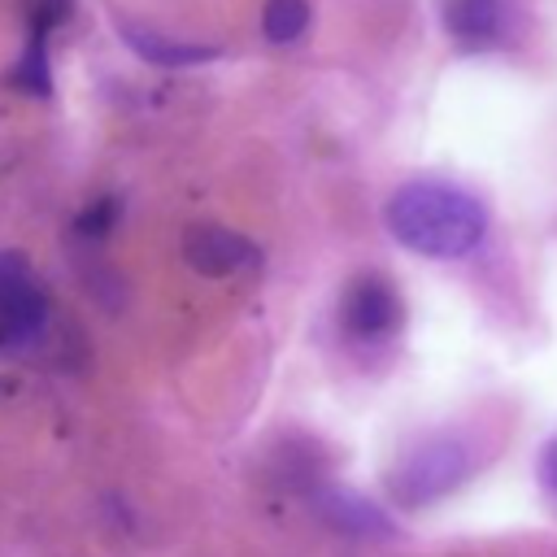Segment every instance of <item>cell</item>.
Wrapping results in <instances>:
<instances>
[{
  "mask_svg": "<svg viewBox=\"0 0 557 557\" xmlns=\"http://www.w3.org/2000/svg\"><path fill=\"white\" fill-rule=\"evenodd\" d=\"M383 222L409 252L453 261L479 248L487 231V209L466 187H453L440 178H413L387 196Z\"/></svg>",
  "mask_w": 557,
  "mask_h": 557,
  "instance_id": "6da1fadb",
  "label": "cell"
},
{
  "mask_svg": "<svg viewBox=\"0 0 557 557\" xmlns=\"http://www.w3.org/2000/svg\"><path fill=\"white\" fill-rule=\"evenodd\" d=\"M470 474H474V444L457 431H435L396 457V466L387 470V496L400 509H426L440 496L457 492Z\"/></svg>",
  "mask_w": 557,
  "mask_h": 557,
  "instance_id": "7a4b0ae2",
  "label": "cell"
},
{
  "mask_svg": "<svg viewBox=\"0 0 557 557\" xmlns=\"http://www.w3.org/2000/svg\"><path fill=\"white\" fill-rule=\"evenodd\" d=\"M48 326V292L39 287L26 252L0 248V335L9 344H30Z\"/></svg>",
  "mask_w": 557,
  "mask_h": 557,
  "instance_id": "3957f363",
  "label": "cell"
},
{
  "mask_svg": "<svg viewBox=\"0 0 557 557\" xmlns=\"http://www.w3.org/2000/svg\"><path fill=\"white\" fill-rule=\"evenodd\" d=\"M400 318L405 305L383 274H357L339 296V322L352 339H387Z\"/></svg>",
  "mask_w": 557,
  "mask_h": 557,
  "instance_id": "277c9868",
  "label": "cell"
},
{
  "mask_svg": "<svg viewBox=\"0 0 557 557\" xmlns=\"http://www.w3.org/2000/svg\"><path fill=\"white\" fill-rule=\"evenodd\" d=\"M183 257L196 274L222 278V274H244L261 265V248L218 222H191L183 231Z\"/></svg>",
  "mask_w": 557,
  "mask_h": 557,
  "instance_id": "5b68a950",
  "label": "cell"
},
{
  "mask_svg": "<svg viewBox=\"0 0 557 557\" xmlns=\"http://www.w3.org/2000/svg\"><path fill=\"white\" fill-rule=\"evenodd\" d=\"M318 509H322V518H326L331 527H339V531H348V535H366V540H387V535H396V527L387 522V513H383L379 505H370L366 496H352V492H344V487H326L322 500H318Z\"/></svg>",
  "mask_w": 557,
  "mask_h": 557,
  "instance_id": "8992f818",
  "label": "cell"
},
{
  "mask_svg": "<svg viewBox=\"0 0 557 557\" xmlns=\"http://www.w3.org/2000/svg\"><path fill=\"white\" fill-rule=\"evenodd\" d=\"M122 39L152 65H165V70H183V65H200V61H213L222 48L213 44H183V39H170V35H157L148 26H135V22H117Z\"/></svg>",
  "mask_w": 557,
  "mask_h": 557,
  "instance_id": "52a82bcc",
  "label": "cell"
},
{
  "mask_svg": "<svg viewBox=\"0 0 557 557\" xmlns=\"http://www.w3.org/2000/svg\"><path fill=\"white\" fill-rule=\"evenodd\" d=\"M448 35L466 48H483L500 35V0H448L444 4Z\"/></svg>",
  "mask_w": 557,
  "mask_h": 557,
  "instance_id": "ba28073f",
  "label": "cell"
},
{
  "mask_svg": "<svg viewBox=\"0 0 557 557\" xmlns=\"http://www.w3.org/2000/svg\"><path fill=\"white\" fill-rule=\"evenodd\" d=\"M9 87L48 100L52 96V70H48V30H30L26 26V48L9 70Z\"/></svg>",
  "mask_w": 557,
  "mask_h": 557,
  "instance_id": "9c48e42d",
  "label": "cell"
},
{
  "mask_svg": "<svg viewBox=\"0 0 557 557\" xmlns=\"http://www.w3.org/2000/svg\"><path fill=\"white\" fill-rule=\"evenodd\" d=\"M309 0H265L261 9V30L270 44H296L309 26Z\"/></svg>",
  "mask_w": 557,
  "mask_h": 557,
  "instance_id": "30bf717a",
  "label": "cell"
},
{
  "mask_svg": "<svg viewBox=\"0 0 557 557\" xmlns=\"http://www.w3.org/2000/svg\"><path fill=\"white\" fill-rule=\"evenodd\" d=\"M117 213H122V200H117V196H100V200H91L87 209H78L74 235H83V239H104V235L113 231Z\"/></svg>",
  "mask_w": 557,
  "mask_h": 557,
  "instance_id": "8fae6325",
  "label": "cell"
},
{
  "mask_svg": "<svg viewBox=\"0 0 557 557\" xmlns=\"http://www.w3.org/2000/svg\"><path fill=\"white\" fill-rule=\"evenodd\" d=\"M74 13V0H30V30H57Z\"/></svg>",
  "mask_w": 557,
  "mask_h": 557,
  "instance_id": "7c38bea8",
  "label": "cell"
},
{
  "mask_svg": "<svg viewBox=\"0 0 557 557\" xmlns=\"http://www.w3.org/2000/svg\"><path fill=\"white\" fill-rule=\"evenodd\" d=\"M535 474H540V487L548 492V500L557 505V440L544 444V453H540V461H535Z\"/></svg>",
  "mask_w": 557,
  "mask_h": 557,
  "instance_id": "4fadbf2b",
  "label": "cell"
}]
</instances>
